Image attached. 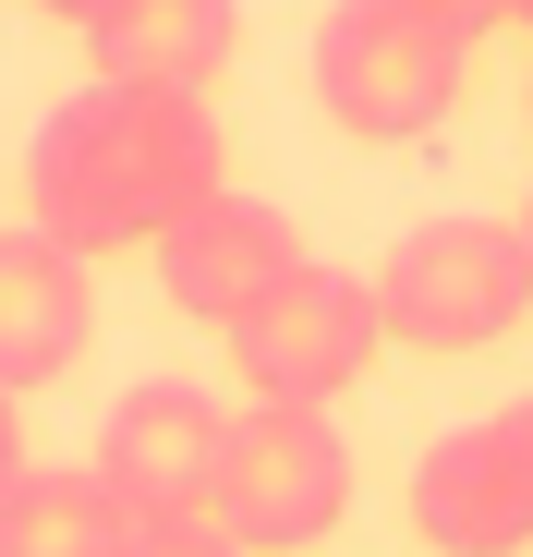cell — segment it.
<instances>
[{
	"label": "cell",
	"mask_w": 533,
	"mask_h": 557,
	"mask_svg": "<svg viewBox=\"0 0 533 557\" xmlns=\"http://www.w3.org/2000/svg\"><path fill=\"white\" fill-rule=\"evenodd\" d=\"M351 521V448L327 412H280L243 400L231 412V460H219V533L243 557H303Z\"/></svg>",
	"instance_id": "5b68a950"
},
{
	"label": "cell",
	"mask_w": 533,
	"mask_h": 557,
	"mask_svg": "<svg viewBox=\"0 0 533 557\" xmlns=\"http://www.w3.org/2000/svg\"><path fill=\"white\" fill-rule=\"evenodd\" d=\"M388 351V315H376V278L351 267H292L243 327H231V363H243V400H280V412H327L376 376Z\"/></svg>",
	"instance_id": "277c9868"
},
{
	"label": "cell",
	"mask_w": 533,
	"mask_h": 557,
	"mask_svg": "<svg viewBox=\"0 0 533 557\" xmlns=\"http://www.w3.org/2000/svg\"><path fill=\"white\" fill-rule=\"evenodd\" d=\"M37 13H61V25L85 37V25H98V13H110V0H37Z\"/></svg>",
	"instance_id": "9a60e30c"
},
{
	"label": "cell",
	"mask_w": 533,
	"mask_h": 557,
	"mask_svg": "<svg viewBox=\"0 0 533 557\" xmlns=\"http://www.w3.org/2000/svg\"><path fill=\"white\" fill-rule=\"evenodd\" d=\"M134 557H243V545H231L219 521H146V533H134Z\"/></svg>",
	"instance_id": "7c38bea8"
},
{
	"label": "cell",
	"mask_w": 533,
	"mask_h": 557,
	"mask_svg": "<svg viewBox=\"0 0 533 557\" xmlns=\"http://www.w3.org/2000/svg\"><path fill=\"white\" fill-rule=\"evenodd\" d=\"M13 473H25V412H13V388H0V497H13Z\"/></svg>",
	"instance_id": "5bb4252c"
},
{
	"label": "cell",
	"mask_w": 533,
	"mask_h": 557,
	"mask_svg": "<svg viewBox=\"0 0 533 557\" xmlns=\"http://www.w3.org/2000/svg\"><path fill=\"white\" fill-rule=\"evenodd\" d=\"M98 339V267L49 231H0V388H49Z\"/></svg>",
	"instance_id": "9c48e42d"
},
{
	"label": "cell",
	"mask_w": 533,
	"mask_h": 557,
	"mask_svg": "<svg viewBox=\"0 0 533 557\" xmlns=\"http://www.w3.org/2000/svg\"><path fill=\"white\" fill-rule=\"evenodd\" d=\"M219 110L207 98H158V85H98L85 73L73 98L37 122L25 146V231L98 255H158L207 195H219Z\"/></svg>",
	"instance_id": "6da1fadb"
},
{
	"label": "cell",
	"mask_w": 533,
	"mask_h": 557,
	"mask_svg": "<svg viewBox=\"0 0 533 557\" xmlns=\"http://www.w3.org/2000/svg\"><path fill=\"white\" fill-rule=\"evenodd\" d=\"M521 243H533V195H521Z\"/></svg>",
	"instance_id": "e0dca14e"
},
{
	"label": "cell",
	"mask_w": 533,
	"mask_h": 557,
	"mask_svg": "<svg viewBox=\"0 0 533 557\" xmlns=\"http://www.w3.org/2000/svg\"><path fill=\"white\" fill-rule=\"evenodd\" d=\"M376 315H388V351H497L521 315H533V243L521 219H424L376 255Z\"/></svg>",
	"instance_id": "3957f363"
},
{
	"label": "cell",
	"mask_w": 533,
	"mask_h": 557,
	"mask_svg": "<svg viewBox=\"0 0 533 557\" xmlns=\"http://www.w3.org/2000/svg\"><path fill=\"white\" fill-rule=\"evenodd\" d=\"M134 497L98 460H25L0 497V557H134Z\"/></svg>",
	"instance_id": "8fae6325"
},
{
	"label": "cell",
	"mask_w": 533,
	"mask_h": 557,
	"mask_svg": "<svg viewBox=\"0 0 533 557\" xmlns=\"http://www.w3.org/2000/svg\"><path fill=\"white\" fill-rule=\"evenodd\" d=\"M412 533L436 557H533V400L449 424L412 460Z\"/></svg>",
	"instance_id": "8992f818"
},
{
	"label": "cell",
	"mask_w": 533,
	"mask_h": 557,
	"mask_svg": "<svg viewBox=\"0 0 533 557\" xmlns=\"http://www.w3.org/2000/svg\"><path fill=\"white\" fill-rule=\"evenodd\" d=\"M98 473L134 497V521H219V460H231V412L195 376H146L110 400L98 424Z\"/></svg>",
	"instance_id": "52a82bcc"
},
{
	"label": "cell",
	"mask_w": 533,
	"mask_h": 557,
	"mask_svg": "<svg viewBox=\"0 0 533 557\" xmlns=\"http://www.w3.org/2000/svg\"><path fill=\"white\" fill-rule=\"evenodd\" d=\"M243 49V0H110L85 25L98 85H158V98H207Z\"/></svg>",
	"instance_id": "30bf717a"
},
{
	"label": "cell",
	"mask_w": 533,
	"mask_h": 557,
	"mask_svg": "<svg viewBox=\"0 0 533 557\" xmlns=\"http://www.w3.org/2000/svg\"><path fill=\"white\" fill-rule=\"evenodd\" d=\"M509 25H521V37H533V0H509Z\"/></svg>",
	"instance_id": "2e32d148"
},
{
	"label": "cell",
	"mask_w": 533,
	"mask_h": 557,
	"mask_svg": "<svg viewBox=\"0 0 533 557\" xmlns=\"http://www.w3.org/2000/svg\"><path fill=\"white\" fill-rule=\"evenodd\" d=\"M292 267H303V231L266 207V195H231V182H219V195L158 243V304L183 315V327H219V339H231Z\"/></svg>",
	"instance_id": "ba28073f"
},
{
	"label": "cell",
	"mask_w": 533,
	"mask_h": 557,
	"mask_svg": "<svg viewBox=\"0 0 533 557\" xmlns=\"http://www.w3.org/2000/svg\"><path fill=\"white\" fill-rule=\"evenodd\" d=\"M424 13H449L461 37H497V25H509V0H424Z\"/></svg>",
	"instance_id": "4fadbf2b"
},
{
	"label": "cell",
	"mask_w": 533,
	"mask_h": 557,
	"mask_svg": "<svg viewBox=\"0 0 533 557\" xmlns=\"http://www.w3.org/2000/svg\"><path fill=\"white\" fill-rule=\"evenodd\" d=\"M473 85V37L424 0H327L315 25V110L351 146H424Z\"/></svg>",
	"instance_id": "7a4b0ae2"
},
{
	"label": "cell",
	"mask_w": 533,
	"mask_h": 557,
	"mask_svg": "<svg viewBox=\"0 0 533 557\" xmlns=\"http://www.w3.org/2000/svg\"><path fill=\"white\" fill-rule=\"evenodd\" d=\"M521 110H533V98H521Z\"/></svg>",
	"instance_id": "ac0fdd59"
}]
</instances>
